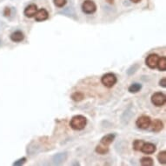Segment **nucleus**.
<instances>
[{"label": "nucleus", "mask_w": 166, "mask_h": 166, "mask_svg": "<svg viewBox=\"0 0 166 166\" xmlns=\"http://www.w3.org/2000/svg\"><path fill=\"white\" fill-rule=\"evenodd\" d=\"M87 124V119L86 117H85L82 115H77V116H74L71 120H70V127L72 128L75 131H82L84 130L85 127Z\"/></svg>", "instance_id": "nucleus-1"}, {"label": "nucleus", "mask_w": 166, "mask_h": 166, "mask_svg": "<svg viewBox=\"0 0 166 166\" xmlns=\"http://www.w3.org/2000/svg\"><path fill=\"white\" fill-rule=\"evenodd\" d=\"M117 81V79L116 75L113 73H106L101 78L102 84L107 88L113 87L114 85H116Z\"/></svg>", "instance_id": "nucleus-2"}, {"label": "nucleus", "mask_w": 166, "mask_h": 166, "mask_svg": "<svg viewBox=\"0 0 166 166\" xmlns=\"http://www.w3.org/2000/svg\"><path fill=\"white\" fill-rule=\"evenodd\" d=\"M151 103L158 107H161L163 105H164L166 103L165 95L163 92L154 93L151 97Z\"/></svg>", "instance_id": "nucleus-3"}, {"label": "nucleus", "mask_w": 166, "mask_h": 166, "mask_svg": "<svg viewBox=\"0 0 166 166\" xmlns=\"http://www.w3.org/2000/svg\"><path fill=\"white\" fill-rule=\"evenodd\" d=\"M97 5L92 0H85L82 4V11L86 14H92L96 12Z\"/></svg>", "instance_id": "nucleus-4"}, {"label": "nucleus", "mask_w": 166, "mask_h": 166, "mask_svg": "<svg viewBox=\"0 0 166 166\" xmlns=\"http://www.w3.org/2000/svg\"><path fill=\"white\" fill-rule=\"evenodd\" d=\"M151 117L148 116H141L139 117L138 118L136 121V124L139 129H142V130H146L148 128L150 127V124H151Z\"/></svg>", "instance_id": "nucleus-5"}, {"label": "nucleus", "mask_w": 166, "mask_h": 166, "mask_svg": "<svg viewBox=\"0 0 166 166\" xmlns=\"http://www.w3.org/2000/svg\"><path fill=\"white\" fill-rule=\"evenodd\" d=\"M159 57L157 54H150L147 57L145 63L148 67H150L151 69H155L157 65H158V62Z\"/></svg>", "instance_id": "nucleus-6"}, {"label": "nucleus", "mask_w": 166, "mask_h": 166, "mask_svg": "<svg viewBox=\"0 0 166 166\" xmlns=\"http://www.w3.org/2000/svg\"><path fill=\"white\" fill-rule=\"evenodd\" d=\"M35 17V19L36 21H38V22H42V21H44V20L48 19V18H49V13L47 12L45 9H40L39 10L37 13H36V15L34 16Z\"/></svg>", "instance_id": "nucleus-7"}, {"label": "nucleus", "mask_w": 166, "mask_h": 166, "mask_svg": "<svg viewBox=\"0 0 166 166\" xmlns=\"http://www.w3.org/2000/svg\"><path fill=\"white\" fill-rule=\"evenodd\" d=\"M38 12V7H37V5L36 4H30V5H28L27 7L24 9V12H23V14L25 17H27V18H33L35 15H36V13Z\"/></svg>", "instance_id": "nucleus-8"}, {"label": "nucleus", "mask_w": 166, "mask_h": 166, "mask_svg": "<svg viewBox=\"0 0 166 166\" xmlns=\"http://www.w3.org/2000/svg\"><path fill=\"white\" fill-rule=\"evenodd\" d=\"M157 150L156 145L151 143H144L140 151L144 154H153Z\"/></svg>", "instance_id": "nucleus-9"}, {"label": "nucleus", "mask_w": 166, "mask_h": 166, "mask_svg": "<svg viewBox=\"0 0 166 166\" xmlns=\"http://www.w3.org/2000/svg\"><path fill=\"white\" fill-rule=\"evenodd\" d=\"M150 127H151V130L152 132H159L160 131H162L163 124L160 119H155L153 122H151Z\"/></svg>", "instance_id": "nucleus-10"}, {"label": "nucleus", "mask_w": 166, "mask_h": 166, "mask_svg": "<svg viewBox=\"0 0 166 166\" xmlns=\"http://www.w3.org/2000/svg\"><path fill=\"white\" fill-rule=\"evenodd\" d=\"M23 39H24V35H23L22 31H15V32H13V33L11 35V39H12V41L15 43L21 42V41H23Z\"/></svg>", "instance_id": "nucleus-11"}, {"label": "nucleus", "mask_w": 166, "mask_h": 166, "mask_svg": "<svg viewBox=\"0 0 166 166\" xmlns=\"http://www.w3.org/2000/svg\"><path fill=\"white\" fill-rule=\"evenodd\" d=\"M114 139H115V135L114 134H108V135H105L102 137L100 143L108 146L109 144H111L113 142Z\"/></svg>", "instance_id": "nucleus-12"}, {"label": "nucleus", "mask_w": 166, "mask_h": 166, "mask_svg": "<svg viewBox=\"0 0 166 166\" xmlns=\"http://www.w3.org/2000/svg\"><path fill=\"white\" fill-rule=\"evenodd\" d=\"M66 158H67L66 153H59V154L55 155L54 157H53V162H54V163L59 164L61 163L65 162Z\"/></svg>", "instance_id": "nucleus-13"}, {"label": "nucleus", "mask_w": 166, "mask_h": 166, "mask_svg": "<svg viewBox=\"0 0 166 166\" xmlns=\"http://www.w3.org/2000/svg\"><path fill=\"white\" fill-rule=\"evenodd\" d=\"M96 151H97L98 154L104 155L106 154L109 151V148L107 145H104V144L100 143L99 145H97V146L96 147Z\"/></svg>", "instance_id": "nucleus-14"}, {"label": "nucleus", "mask_w": 166, "mask_h": 166, "mask_svg": "<svg viewBox=\"0 0 166 166\" xmlns=\"http://www.w3.org/2000/svg\"><path fill=\"white\" fill-rule=\"evenodd\" d=\"M157 67H158L159 70H161V71H164V70H166V58L165 57L159 58Z\"/></svg>", "instance_id": "nucleus-15"}, {"label": "nucleus", "mask_w": 166, "mask_h": 166, "mask_svg": "<svg viewBox=\"0 0 166 166\" xmlns=\"http://www.w3.org/2000/svg\"><path fill=\"white\" fill-rule=\"evenodd\" d=\"M71 98L75 102H80V101H82L85 98V95L82 92H80V91H76V92H74L71 95Z\"/></svg>", "instance_id": "nucleus-16"}, {"label": "nucleus", "mask_w": 166, "mask_h": 166, "mask_svg": "<svg viewBox=\"0 0 166 166\" xmlns=\"http://www.w3.org/2000/svg\"><path fill=\"white\" fill-rule=\"evenodd\" d=\"M140 163L143 166H151L153 165V159L151 158H148V157H144L143 158H141L140 160Z\"/></svg>", "instance_id": "nucleus-17"}, {"label": "nucleus", "mask_w": 166, "mask_h": 166, "mask_svg": "<svg viewBox=\"0 0 166 166\" xmlns=\"http://www.w3.org/2000/svg\"><path fill=\"white\" fill-rule=\"evenodd\" d=\"M142 89V85L140 84H133L129 87V91L131 93H137L140 90Z\"/></svg>", "instance_id": "nucleus-18"}, {"label": "nucleus", "mask_w": 166, "mask_h": 166, "mask_svg": "<svg viewBox=\"0 0 166 166\" xmlns=\"http://www.w3.org/2000/svg\"><path fill=\"white\" fill-rule=\"evenodd\" d=\"M143 143H144V142H143V140L137 139V140L134 141V143H133V149H134L135 151H140L142 146H143Z\"/></svg>", "instance_id": "nucleus-19"}, {"label": "nucleus", "mask_w": 166, "mask_h": 166, "mask_svg": "<svg viewBox=\"0 0 166 166\" xmlns=\"http://www.w3.org/2000/svg\"><path fill=\"white\" fill-rule=\"evenodd\" d=\"M158 160L160 163H162V164H165L166 163V151H165L159 152V154L158 155Z\"/></svg>", "instance_id": "nucleus-20"}, {"label": "nucleus", "mask_w": 166, "mask_h": 166, "mask_svg": "<svg viewBox=\"0 0 166 166\" xmlns=\"http://www.w3.org/2000/svg\"><path fill=\"white\" fill-rule=\"evenodd\" d=\"M66 0H54V4L57 7L62 8L66 4Z\"/></svg>", "instance_id": "nucleus-21"}, {"label": "nucleus", "mask_w": 166, "mask_h": 166, "mask_svg": "<svg viewBox=\"0 0 166 166\" xmlns=\"http://www.w3.org/2000/svg\"><path fill=\"white\" fill-rule=\"evenodd\" d=\"M137 69H138V65H134L132 66L130 69L128 70L127 73L129 74V75H132V74L134 73V72H135L136 70H137Z\"/></svg>", "instance_id": "nucleus-22"}, {"label": "nucleus", "mask_w": 166, "mask_h": 166, "mask_svg": "<svg viewBox=\"0 0 166 166\" xmlns=\"http://www.w3.org/2000/svg\"><path fill=\"white\" fill-rule=\"evenodd\" d=\"M25 162H26V158H20L18 159V161H16V162L13 163V165H22V164H23Z\"/></svg>", "instance_id": "nucleus-23"}, {"label": "nucleus", "mask_w": 166, "mask_h": 166, "mask_svg": "<svg viewBox=\"0 0 166 166\" xmlns=\"http://www.w3.org/2000/svg\"><path fill=\"white\" fill-rule=\"evenodd\" d=\"M159 85H160V86H162V87H163V88H165L166 87V78L165 77L160 80V82H159Z\"/></svg>", "instance_id": "nucleus-24"}, {"label": "nucleus", "mask_w": 166, "mask_h": 166, "mask_svg": "<svg viewBox=\"0 0 166 166\" xmlns=\"http://www.w3.org/2000/svg\"><path fill=\"white\" fill-rule=\"evenodd\" d=\"M4 14L5 17H7V16H10V14H11V11H10V8L6 7L5 9H4Z\"/></svg>", "instance_id": "nucleus-25"}, {"label": "nucleus", "mask_w": 166, "mask_h": 166, "mask_svg": "<svg viewBox=\"0 0 166 166\" xmlns=\"http://www.w3.org/2000/svg\"><path fill=\"white\" fill-rule=\"evenodd\" d=\"M132 3H138V2H140L141 0H131Z\"/></svg>", "instance_id": "nucleus-26"}]
</instances>
